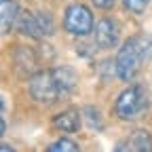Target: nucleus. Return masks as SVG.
<instances>
[{
	"mask_svg": "<svg viewBox=\"0 0 152 152\" xmlns=\"http://www.w3.org/2000/svg\"><path fill=\"white\" fill-rule=\"evenodd\" d=\"M150 38L148 36H133L121 47L118 55H116V74L121 80H131L142 68L144 57H148V45Z\"/></svg>",
	"mask_w": 152,
	"mask_h": 152,
	"instance_id": "nucleus-1",
	"label": "nucleus"
},
{
	"mask_svg": "<svg viewBox=\"0 0 152 152\" xmlns=\"http://www.w3.org/2000/svg\"><path fill=\"white\" fill-rule=\"evenodd\" d=\"M146 106H148L146 89L142 85H131L129 89H125L118 95L116 104H114V112H116V116L123 118V121H133L146 110Z\"/></svg>",
	"mask_w": 152,
	"mask_h": 152,
	"instance_id": "nucleus-2",
	"label": "nucleus"
},
{
	"mask_svg": "<svg viewBox=\"0 0 152 152\" xmlns=\"http://www.w3.org/2000/svg\"><path fill=\"white\" fill-rule=\"evenodd\" d=\"M30 93L36 102L40 104H53L59 95V87H57V80L53 72H36L32 78H30Z\"/></svg>",
	"mask_w": 152,
	"mask_h": 152,
	"instance_id": "nucleus-3",
	"label": "nucleus"
},
{
	"mask_svg": "<svg viewBox=\"0 0 152 152\" xmlns=\"http://www.w3.org/2000/svg\"><path fill=\"white\" fill-rule=\"evenodd\" d=\"M64 28L74 36H87L93 30V15L85 4H72L66 11Z\"/></svg>",
	"mask_w": 152,
	"mask_h": 152,
	"instance_id": "nucleus-4",
	"label": "nucleus"
},
{
	"mask_svg": "<svg viewBox=\"0 0 152 152\" xmlns=\"http://www.w3.org/2000/svg\"><path fill=\"white\" fill-rule=\"evenodd\" d=\"M95 42L102 49H110L118 42V28L112 19H99L95 26Z\"/></svg>",
	"mask_w": 152,
	"mask_h": 152,
	"instance_id": "nucleus-5",
	"label": "nucleus"
},
{
	"mask_svg": "<svg viewBox=\"0 0 152 152\" xmlns=\"http://www.w3.org/2000/svg\"><path fill=\"white\" fill-rule=\"evenodd\" d=\"M53 127L61 129V131H66V133L78 131V129H80V114H78V110L70 108V110H66V112H61V114H57V116L53 118Z\"/></svg>",
	"mask_w": 152,
	"mask_h": 152,
	"instance_id": "nucleus-6",
	"label": "nucleus"
},
{
	"mask_svg": "<svg viewBox=\"0 0 152 152\" xmlns=\"http://www.w3.org/2000/svg\"><path fill=\"white\" fill-rule=\"evenodd\" d=\"M118 150H135V152H148L152 150V137H150V133L144 131V129H137V131H133L127 144L125 146H118Z\"/></svg>",
	"mask_w": 152,
	"mask_h": 152,
	"instance_id": "nucleus-7",
	"label": "nucleus"
},
{
	"mask_svg": "<svg viewBox=\"0 0 152 152\" xmlns=\"http://www.w3.org/2000/svg\"><path fill=\"white\" fill-rule=\"evenodd\" d=\"M53 76H55V80H57V87H59L61 93H70L76 89V72L68 66H61V68H55L53 70Z\"/></svg>",
	"mask_w": 152,
	"mask_h": 152,
	"instance_id": "nucleus-8",
	"label": "nucleus"
},
{
	"mask_svg": "<svg viewBox=\"0 0 152 152\" xmlns=\"http://www.w3.org/2000/svg\"><path fill=\"white\" fill-rule=\"evenodd\" d=\"M0 17H2V34H7L19 19V7L15 0H2L0 2Z\"/></svg>",
	"mask_w": 152,
	"mask_h": 152,
	"instance_id": "nucleus-9",
	"label": "nucleus"
},
{
	"mask_svg": "<svg viewBox=\"0 0 152 152\" xmlns=\"http://www.w3.org/2000/svg\"><path fill=\"white\" fill-rule=\"evenodd\" d=\"M17 28L21 34L30 36V38H40L42 32H40V26H38V19L36 15L32 13H19V19H17Z\"/></svg>",
	"mask_w": 152,
	"mask_h": 152,
	"instance_id": "nucleus-10",
	"label": "nucleus"
},
{
	"mask_svg": "<svg viewBox=\"0 0 152 152\" xmlns=\"http://www.w3.org/2000/svg\"><path fill=\"white\" fill-rule=\"evenodd\" d=\"M36 19H38V26H40V32H42L45 36H49V34H53V32H55L53 19H51V15H49V13H45V11L36 13Z\"/></svg>",
	"mask_w": 152,
	"mask_h": 152,
	"instance_id": "nucleus-11",
	"label": "nucleus"
},
{
	"mask_svg": "<svg viewBox=\"0 0 152 152\" xmlns=\"http://www.w3.org/2000/svg\"><path fill=\"white\" fill-rule=\"evenodd\" d=\"M85 116H87V123H89V127H93V129H102V116H99V112L95 110V108H85Z\"/></svg>",
	"mask_w": 152,
	"mask_h": 152,
	"instance_id": "nucleus-12",
	"label": "nucleus"
},
{
	"mask_svg": "<svg viewBox=\"0 0 152 152\" xmlns=\"http://www.w3.org/2000/svg\"><path fill=\"white\" fill-rule=\"evenodd\" d=\"M51 152H59V150H70V152H76L78 150V144H74L72 140H57L55 144L49 146Z\"/></svg>",
	"mask_w": 152,
	"mask_h": 152,
	"instance_id": "nucleus-13",
	"label": "nucleus"
},
{
	"mask_svg": "<svg viewBox=\"0 0 152 152\" xmlns=\"http://www.w3.org/2000/svg\"><path fill=\"white\" fill-rule=\"evenodd\" d=\"M148 2L150 0H125V7L131 11V13H144V9L148 7Z\"/></svg>",
	"mask_w": 152,
	"mask_h": 152,
	"instance_id": "nucleus-14",
	"label": "nucleus"
},
{
	"mask_svg": "<svg viewBox=\"0 0 152 152\" xmlns=\"http://www.w3.org/2000/svg\"><path fill=\"white\" fill-rule=\"evenodd\" d=\"M91 2H93L95 7H99V9H110V7L114 4V0H91Z\"/></svg>",
	"mask_w": 152,
	"mask_h": 152,
	"instance_id": "nucleus-15",
	"label": "nucleus"
}]
</instances>
